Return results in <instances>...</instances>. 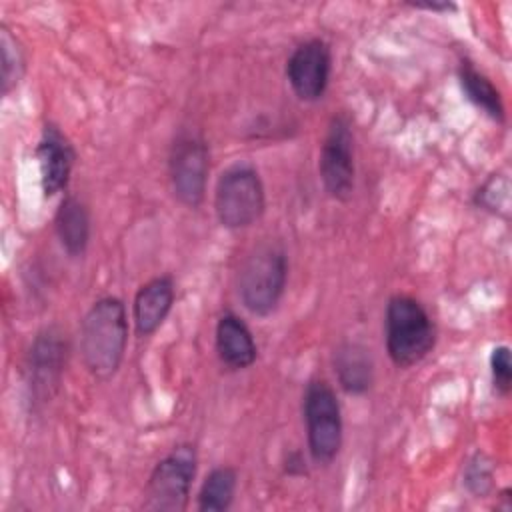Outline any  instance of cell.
Returning <instances> with one entry per match:
<instances>
[{
	"label": "cell",
	"mask_w": 512,
	"mask_h": 512,
	"mask_svg": "<svg viewBox=\"0 0 512 512\" xmlns=\"http://www.w3.org/2000/svg\"><path fill=\"white\" fill-rule=\"evenodd\" d=\"M128 314L116 296L96 300L84 314L80 328V352L88 372L100 380L112 378L126 352Z\"/></svg>",
	"instance_id": "1"
},
{
	"label": "cell",
	"mask_w": 512,
	"mask_h": 512,
	"mask_svg": "<svg viewBox=\"0 0 512 512\" xmlns=\"http://www.w3.org/2000/svg\"><path fill=\"white\" fill-rule=\"evenodd\" d=\"M384 342L394 366L420 364L436 344V328L428 310L412 296H392L384 312Z\"/></svg>",
	"instance_id": "2"
},
{
	"label": "cell",
	"mask_w": 512,
	"mask_h": 512,
	"mask_svg": "<svg viewBox=\"0 0 512 512\" xmlns=\"http://www.w3.org/2000/svg\"><path fill=\"white\" fill-rule=\"evenodd\" d=\"M288 258L280 244L264 242L242 262L238 272V296L254 316L272 314L286 290Z\"/></svg>",
	"instance_id": "3"
},
{
	"label": "cell",
	"mask_w": 512,
	"mask_h": 512,
	"mask_svg": "<svg viewBox=\"0 0 512 512\" xmlns=\"http://www.w3.org/2000/svg\"><path fill=\"white\" fill-rule=\"evenodd\" d=\"M266 208V192L258 170L250 162L230 164L218 178L214 190V212L218 222L230 230L252 226Z\"/></svg>",
	"instance_id": "4"
},
{
	"label": "cell",
	"mask_w": 512,
	"mask_h": 512,
	"mask_svg": "<svg viewBox=\"0 0 512 512\" xmlns=\"http://www.w3.org/2000/svg\"><path fill=\"white\" fill-rule=\"evenodd\" d=\"M308 452L320 466H328L342 448V410L334 388L320 378L306 384L302 396Z\"/></svg>",
	"instance_id": "5"
},
{
	"label": "cell",
	"mask_w": 512,
	"mask_h": 512,
	"mask_svg": "<svg viewBox=\"0 0 512 512\" xmlns=\"http://www.w3.org/2000/svg\"><path fill=\"white\" fill-rule=\"evenodd\" d=\"M198 456L194 444L174 446L150 472L142 506L152 512H182L190 500Z\"/></svg>",
	"instance_id": "6"
},
{
	"label": "cell",
	"mask_w": 512,
	"mask_h": 512,
	"mask_svg": "<svg viewBox=\"0 0 512 512\" xmlns=\"http://www.w3.org/2000/svg\"><path fill=\"white\" fill-rule=\"evenodd\" d=\"M210 170V150L206 140L198 132L182 130L170 148L168 174L172 192L180 204L196 208L206 194Z\"/></svg>",
	"instance_id": "7"
},
{
	"label": "cell",
	"mask_w": 512,
	"mask_h": 512,
	"mask_svg": "<svg viewBox=\"0 0 512 512\" xmlns=\"http://www.w3.org/2000/svg\"><path fill=\"white\" fill-rule=\"evenodd\" d=\"M318 172L326 194L338 202L350 200L354 192V132L346 114L332 116L318 158Z\"/></svg>",
	"instance_id": "8"
},
{
	"label": "cell",
	"mask_w": 512,
	"mask_h": 512,
	"mask_svg": "<svg viewBox=\"0 0 512 512\" xmlns=\"http://www.w3.org/2000/svg\"><path fill=\"white\" fill-rule=\"evenodd\" d=\"M332 72V50L322 38L298 44L286 60V78L292 92L304 102L324 96Z\"/></svg>",
	"instance_id": "9"
},
{
	"label": "cell",
	"mask_w": 512,
	"mask_h": 512,
	"mask_svg": "<svg viewBox=\"0 0 512 512\" xmlns=\"http://www.w3.org/2000/svg\"><path fill=\"white\" fill-rule=\"evenodd\" d=\"M66 366V340L56 328L42 330L28 354V378L30 390L40 400L46 402L56 392L62 372Z\"/></svg>",
	"instance_id": "10"
},
{
	"label": "cell",
	"mask_w": 512,
	"mask_h": 512,
	"mask_svg": "<svg viewBox=\"0 0 512 512\" xmlns=\"http://www.w3.org/2000/svg\"><path fill=\"white\" fill-rule=\"evenodd\" d=\"M36 160L40 170V188L46 198H52L66 190L72 168L76 162V152L70 140L62 134V130L54 124H46L38 146Z\"/></svg>",
	"instance_id": "11"
},
{
	"label": "cell",
	"mask_w": 512,
	"mask_h": 512,
	"mask_svg": "<svg viewBox=\"0 0 512 512\" xmlns=\"http://www.w3.org/2000/svg\"><path fill=\"white\" fill-rule=\"evenodd\" d=\"M176 298L174 280L156 276L142 284L132 302V320L138 336H152L168 318Z\"/></svg>",
	"instance_id": "12"
},
{
	"label": "cell",
	"mask_w": 512,
	"mask_h": 512,
	"mask_svg": "<svg viewBox=\"0 0 512 512\" xmlns=\"http://www.w3.org/2000/svg\"><path fill=\"white\" fill-rule=\"evenodd\" d=\"M216 352L230 370H246L256 362L258 348L248 324L234 312H224L216 322Z\"/></svg>",
	"instance_id": "13"
},
{
	"label": "cell",
	"mask_w": 512,
	"mask_h": 512,
	"mask_svg": "<svg viewBox=\"0 0 512 512\" xmlns=\"http://www.w3.org/2000/svg\"><path fill=\"white\" fill-rule=\"evenodd\" d=\"M332 366L344 392L360 396L372 388L374 360L364 344L342 342L332 354Z\"/></svg>",
	"instance_id": "14"
},
{
	"label": "cell",
	"mask_w": 512,
	"mask_h": 512,
	"mask_svg": "<svg viewBox=\"0 0 512 512\" xmlns=\"http://www.w3.org/2000/svg\"><path fill=\"white\" fill-rule=\"evenodd\" d=\"M54 230L68 256H84L90 242V214L86 204L80 198L66 194L56 210Z\"/></svg>",
	"instance_id": "15"
},
{
	"label": "cell",
	"mask_w": 512,
	"mask_h": 512,
	"mask_svg": "<svg viewBox=\"0 0 512 512\" xmlns=\"http://www.w3.org/2000/svg\"><path fill=\"white\" fill-rule=\"evenodd\" d=\"M458 80L462 92L478 110H482L488 118L496 122H504L502 96L484 72L476 70L470 62H462L458 68Z\"/></svg>",
	"instance_id": "16"
},
{
	"label": "cell",
	"mask_w": 512,
	"mask_h": 512,
	"mask_svg": "<svg viewBox=\"0 0 512 512\" xmlns=\"http://www.w3.org/2000/svg\"><path fill=\"white\" fill-rule=\"evenodd\" d=\"M238 486V474L230 466H216L212 468L200 490H198V510L200 512H224L232 506L234 494Z\"/></svg>",
	"instance_id": "17"
},
{
	"label": "cell",
	"mask_w": 512,
	"mask_h": 512,
	"mask_svg": "<svg viewBox=\"0 0 512 512\" xmlns=\"http://www.w3.org/2000/svg\"><path fill=\"white\" fill-rule=\"evenodd\" d=\"M0 52H2V94L8 96L12 90L18 88L26 74V52L12 34V30L2 24L0 26Z\"/></svg>",
	"instance_id": "18"
},
{
	"label": "cell",
	"mask_w": 512,
	"mask_h": 512,
	"mask_svg": "<svg viewBox=\"0 0 512 512\" xmlns=\"http://www.w3.org/2000/svg\"><path fill=\"white\" fill-rule=\"evenodd\" d=\"M492 464L484 454H474L464 470V484L476 496L482 498L492 490Z\"/></svg>",
	"instance_id": "19"
},
{
	"label": "cell",
	"mask_w": 512,
	"mask_h": 512,
	"mask_svg": "<svg viewBox=\"0 0 512 512\" xmlns=\"http://www.w3.org/2000/svg\"><path fill=\"white\" fill-rule=\"evenodd\" d=\"M476 204L482 206L484 210L498 212V210H508V180L500 174L490 176L476 192Z\"/></svg>",
	"instance_id": "20"
},
{
	"label": "cell",
	"mask_w": 512,
	"mask_h": 512,
	"mask_svg": "<svg viewBox=\"0 0 512 512\" xmlns=\"http://www.w3.org/2000/svg\"><path fill=\"white\" fill-rule=\"evenodd\" d=\"M490 374L492 384L500 396H508L512 388V358L510 348L506 344H500L490 354Z\"/></svg>",
	"instance_id": "21"
},
{
	"label": "cell",
	"mask_w": 512,
	"mask_h": 512,
	"mask_svg": "<svg viewBox=\"0 0 512 512\" xmlns=\"http://www.w3.org/2000/svg\"><path fill=\"white\" fill-rule=\"evenodd\" d=\"M418 8H426V10H434V12H452L456 10V6L452 2H444V4H436V2H426V4H416Z\"/></svg>",
	"instance_id": "22"
}]
</instances>
